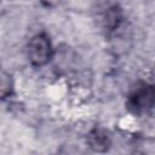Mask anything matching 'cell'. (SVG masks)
<instances>
[{
    "instance_id": "6da1fadb",
    "label": "cell",
    "mask_w": 155,
    "mask_h": 155,
    "mask_svg": "<svg viewBox=\"0 0 155 155\" xmlns=\"http://www.w3.org/2000/svg\"><path fill=\"white\" fill-rule=\"evenodd\" d=\"M155 105V86L151 84L142 82L137 85L131 92L127 107L134 114H143L149 111Z\"/></svg>"
},
{
    "instance_id": "7a4b0ae2",
    "label": "cell",
    "mask_w": 155,
    "mask_h": 155,
    "mask_svg": "<svg viewBox=\"0 0 155 155\" xmlns=\"http://www.w3.org/2000/svg\"><path fill=\"white\" fill-rule=\"evenodd\" d=\"M28 59L34 67H42L50 62L53 54L52 45L46 34H36L28 44Z\"/></svg>"
},
{
    "instance_id": "3957f363",
    "label": "cell",
    "mask_w": 155,
    "mask_h": 155,
    "mask_svg": "<svg viewBox=\"0 0 155 155\" xmlns=\"http://www.w3.org/2000/svg\"><path fill=\"white\" fill-rule=\"evenodd\" d=\"M87 142L92 150L99 151V153L107 151L108 148L110 147V137L108 132L101 128H96L91 131L87 137Z\"/></svg>"
},
{
    "instance_id": "277c9868",
    "label": "cell",
    "mask_w": 155,
    "mask_h": 155,
    "mask_svg": "<svg viewBox=\"0 0 155 155\" xmlns=\"http://www.w3.org/2000/svg\"><path fill=\"white\" fill-rule=\"evenodd\" d=\"M12 88H13V84H12L11 75L7 74L6 71H2V75H1V97L6 98L8 94H11Z\"/></svg>"
},
{
    "instance_id": "5b68a950",
    "label": "cell",
    "mask_w": 155,
    "mask_h": 155,
    "mask_svg": "<svg viewBox=\"0 0 155 155\" xmlns=\"http://www.w3.org/2000/svg\"><path fill=\"white\" fill-rule=\"evenodd\" d=\"M40 1L46 7H54V6H57L59 4L61 0H40Z\"/></svg>"
}]
</instances>
